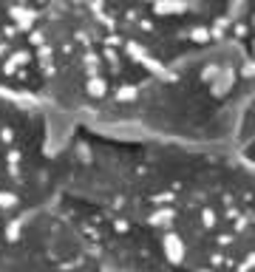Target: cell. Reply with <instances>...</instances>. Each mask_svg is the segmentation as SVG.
Here are the masks:
<instances>
[{
	"label": "cell",
	"mask_w": 255,
	"mask_h": 272,
	"mask_svg": "<svg viewBox=\"0 0 255 272\" xmlns=\"http://www.w3.org/2000/svg\"><path fill=\"white\" fill-rule=\"evenodd\" d=\"M40 108L230 150L255 96V3H48Z\"/></svg>",
	"instance_id": "cell-1"
},
{
	"label": "cell",
	"mask_w": 255,
	"mask_h": 272,
	"mask_svg": "<svg viewBox=\"0 0 255 272\" xmlns=\"http://www.w3.org/2000/svg\"><path fill=\"white\" fill-rule=\"evenodd\" d=\"M54 204L111 272H255V167L230 150L71 125Z\"/></svg>",
	"instance_id": "cell-2"
},
{
	"label": "cell",
	"mask_w": 255,
	"mask_h": 272,
	"mask_svg": "<svg viewBox=\"0 0 255 272\" xmlns=\"http://www.w3.org/2000/svg\"><path fill=\"white\" fill-rule=\"evenodd\" d=\"M54 116L0 94V232L54 199Z\"/></svg>",
	"instance_id": "cell-3"
},
{
	"label": "cell",
	"mask_w": 255,
	"mask_h": 272,
	"mask_svg": "<svg viewBox=\"0 0 255 272\" xmlns=\"http://www.w3.org/2000/svg\"><path fill=\"white\" fill-rule=\"evenodd\" d=\"M0 272H111L54 199L0 232Z\"/></svg>",
	"instance_id": "cell-4"
},
{
	"label": "cell",
	"mask_w": 255,
	"mask_h": 272,
	"mask_svg": "<svg viewBox=\"0 0 255 272\" xmlns=\"http://www.w3.org/2000/svg\"><path fill=\"white\" fill-rule=\"evenodd\" d=\"M230 153H235L241 162L255 167V96L250 99V105L244 111L241 125H238V131H235V139H232Z\"/></svg>",
	"instance_id": "cell-5"
}]
</instances>
